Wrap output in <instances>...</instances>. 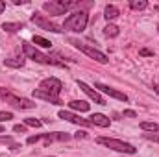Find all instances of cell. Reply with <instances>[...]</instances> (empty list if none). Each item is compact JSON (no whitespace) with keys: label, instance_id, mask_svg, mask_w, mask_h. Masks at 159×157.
I'll list each match as a JSON object with an SVG mask.
<instances>
[{"label":"cell","instance_id":"obj_9","mask_svg":"<svg viewBox=\"0 0 159 157\" xmlns=\"http://www.w3.org/2000/svg\"><path fill=\"white\" fill-rule=\"evenodd\" d=\"M94 89H96V91H102L104 94H107V96H111V98H117V100H120V102H128V96H126L124 92H120V91L113 89V87H109V85L94 83Z\"/></svg>","mask_w":159,"mask_h":157},{"label":"cell","instance_id":"obj_31","mask_svg":"<svg viewBox=\"0 0 159 157\" xmlns=\"http://www.w3.org/2000/svg\"><path fill=\"white\" fill-rule=\"evenodd\" d=\"M141 56H152V52L150 50H141Z\"/></svg>","mask_w":159,"mask_h":157},{"label":"cell","instance_id":"obj_29","mask_svg":"<svg viewBox=\"0 0 159 157\" xmlns=\"http://www.w3.org/2000/svg\"><path fill=\"white\" fill-rule=\"evenodd\" d=\"M124 117L135 118V117H137V113H135V111H131V109H126V111H124Z\"/></svg>","mask_w":159,"mask_h":157},{"label":"cell","instance_id":"obj_32","mask_svg":"<svg viewBox=\"0 0 159 157\" xmlns=\"http://www.w3.org/2000/svg\"><path fill=\"white\" fill-rule=\"evenodd\" d=\"M4 9H6V4H4V2H2V0H0V15H2V13H4Z\"/></svg>","mask_w":159,"mask_h":157},{"label":"cell","instance_id":"obj_20","mask_svg":"<svg viewBox=\"0 0 159 157\" xmlns=\"http://www.w3.org/2000/svg\"><path fill=\"white\" fill-rule=\"evenodd\" d=\"M146 6H148L146 0H131V2H129V7L135 9V11H141V9H144Z\"/></svg>","mask_w":159,"mask_h":157},{"label":"cell","instance_id":"obj_7","mask_svg":"<svg viewBox=\"0 0 159 157\" xmlns=\"http://www.w3.org/2000/svg\"><path fill=\"white\" fill-rule=\"evenodd\" d=\"M39 89L41 91H44V92H50V94L57 96V94L61 92V89H63V83H61L57 78H46V79L41 81Z\"/></svg>","mask_w":159,"mask_h":157},{"label":"cell","instance_id":"obj_10","mask_svg":"<svg viewBox=\"0 0 159 157\" xmlns=\"http://www.w3.org/2000/svg\"><path fill=\"white\" fill-rule=\"evenodd\" d=\"M57 117L63 118V120H67V122H72V124L83 126V128L91 126V122H89L87 118H81V117H78V115H74V113H70V111H65V109H61V111L57 113Z\"/></svg>","mask_w":159,"mask_h":157},{"label":"cell","instance_id":"obj_8","mask_svg":"<svg viewBox=\"0 0 159 157\" xmlns=\"http://www.w3.org/2000/svg\"><path fill=\"white\" fill-rule=\"evenodd\" d=\"M32 22L37 24L39 28H43V30H48V32H54V34H59V32H61V28H59L57 24L50 22L44 15H39V13H34V15H32Z\"/></svg>","mask_w":159,"mask_h":157},{"label":"cell","instance_id":"obj_17","mask_svg":"<svg viewBox=\"0 0 159 157\" xmlns=\"http://www.w3.org/2000/svg\"><path fill=\"white\" fill-rule=\"evenodd\" d=\"M4 63H6V67H11V69L24 67V59L22 57H7V59H4Z\"/></svg>","mask_w":159,"mask_h":157},{"label":"cell","instance_id":"obj_16","mask_svg":"<svg viewBox=\"0 0 159 157\" xmlns=\"http://www.w3.org/2000/svg\"><path fill=\"white\" fill-rule=\"evenodd\" d=\"M120 13H119V7H115V6H106V9H104V17L107 19V20H115L117 17H119Z\"/></svg>","mask_w":159,"mask_h":157},{"label":"cell","instance_id":"obj_12","mask_svg":"<svg viewBox=\"0 0 159 157\" xmlns=\"http://www.w3.org/2000/svg\"><path fill=\"white\" fill-rule=\"evenodd\" d=\"M89 122H91L93 126H100V128H109V124H111V120L106 117V115H102V113L91 115V117H89Z\"/></svg>","mask_w":159,"mask_h":157},{"label":"cell","instance_id":"obj_3","mask_svg":"<svg viewBox=\"0 0 159 157\" xmlns=\"http://www.w3.org/2000/svg\"><path fill=\"white\" fill-rule=\"evenodd\" d=\"M22 52H24L26 57H30V59H34V61H37V63H43V65H59L56 59H52L50 56L39 52V50H37L34 44H30V43H22Z\"/></svg>","mask_w":159,"mask_h":157},{"label":"cell","instance_id":"obj_28","mask_svg":"<svg viewBox=\"0 0 159 157\" xmlns=\"http://www.w3.org/2000/svg\"><path fill=\"white\" fill-rule=\"evenodd\" d=\"M0 144H11V146H15V142L9 137H0Z\"/></svg>","mask_w":159,"mask_h":157},{"label":"cell","instance_id":"obj_13","mask_svg":"<svg viewBox=\"0 0 159 157\" xmlns=\"http://www.w3.org/2000/svg\"><path fill=\"white\" fill-rule=\"evenodd\" d=\"M34 96L35 98H41V100H46V102H50V104H61V100H59V96H54V94H50V92H44V91H41V89H35L34 91Z\"/></svg>","mask_w":159,"mask_h":157},{"label":"cell","instance_id":"obj_11","mask_svg":"<svg viewBox=\"0 0 159 157\" xmlns=\"http://www.w3.org/2000/svg\"><path fill=\"white\" fill-rule=\"evenodd\" d=\"M78 87L85 92V94H87V96H89V98H91V100H94V102H96V104H100V105H106V100L98 94V91H96V89L89 87L85 81H80V79H78Z\"/></svg>","mask_w":159,"mask_h":157},{"label":"cell","instance_id":"obj_33","mask_svg":"<svg viewBox=\"0 0 159 157\" xmlns=\"http://www.w3.org/2000/svg\"><path fill=\"white\" fill-rule=\"evenodd\" d=\"M0 133H4V126L2 124H0Z\"/></svg>","mask_w":159,"mask_h":157},{"label":"cell","instance_id":"obj_23","mask_svg":"<svg viewBox=\"0 0 159 157\" xmlns=\"http://www.w3.org/2000/svg\"><path fill=\"white\" fill-rule=\"evenodd\" d=\"M24 126H32V128H41L43 122L37 118H24Z\"/></svg>","mask_w":159,"mask_h":157},{"label":"cell","instance_id":"obj_14","mask_svg":"<svg viewBox=\"0 0 159 157\" xmlns=\"http://www.w3.org/2000/svg\"><path fill=\"white\" fill-rule=\"evenodd\" d=\"M43 139H44L46 142H52V141H69L70 135L61 133V131H56V133H46V135H43Z\"/></svg>","mask_w":159,"mask_h":157},{"label":"cell","instance_id":"obj_19","mask_svg":"<svg viewBox=\"0 0 159 157\" xmlns=\"http://www.w3.org/2000/svg\"><path fill=\"white\" fill-rule=\"evenodd\" d=\"M141 129L150 131V133H159V124H156V122H141Z\"/></svg>","mask_w":159,"mask_h":157},{"label":"cell","instance_id":"obj_27","mask_svg":"<svg viewBox=\"0 0 159 157\" xmlns=\"http://www.w3.org/2000/svg\"><path fill=\"white\" fill-rule=\"evenodd\" d=\"M13 131H17V133H26V126H22V124H17V126L13 128Z\"/></svg>","mask_w":159,"mask_h":157},{"label":"cell","instance_id":"obj_1","mask_svg":"<svg viewBox=\"0 0 159 157\" xmlns=\"http://www.w3.org/2000/svg\"><path fill=\"white\" fill-rule=\"evenodd\" d=\"M87 22H89L87 11H74L72 15H69V17L65 19L63 28H67V30H70V32H76V34H81V32L87 28Z\"/></svg>","mask_w":159,"mask_h":157},{"label":"cell","instance_id":"obj_22","mask_svg":"<svg viewBox=\"0 0 159 157\" xmlns=\"http://www.w3.org/2000/svg\"><path fill=\"white\" fill-rule=\"evenodd\" d=\"M34 44H39L43 48H50L52 46V43L48 39H44V37H41V35H34Z\"/></svg>","mask_w":159,"mask_h":157},{"label":"cell","instance_id":"obj_26","mask_svg":"<svg viewBox=\"0 0 159 157\" xmlns=\"http://www.w3.org/2000/svg\"><path fill=\"white\" fill-rule=\"evenodd\" d=\"M43 139V135H32V137H28V144H34V142H37V141H41Z\"/></svg>","mask_w":159,"mask_h":157},{"label":"cell","instance_id":"obj_15","mask_svg":"<svg viewBox=\"0 0 159 157\" xmlns=\"http://www.w3.org/2000/svg\"><path fill=\"white\" fill-rule=\"evenodd\" d=\"M69 107L74 109V111H80V113H85V111H89L91 105L85 100H72V102H69Z\"/></svg>","mask_w":159,"mask_h":157},{"label":"cell","instance_id":"obj_5","mask_svg":"<svg viewBox=\"0 0 159 157\" xmlns=\"http://www.w3.org/2000/svg\"><path fill=\"white\" fill-rule=\"evenodd\" d=\"M74 6H78L76 0H69V2H65V0H52V2H44L43 9L48 11L50 15H63L67 9H70Z\"/></svg>","mask_w":159,"mask_h":157},{"label":"cell","instance_id":"obj_21","mask_svg":"<svg viewBox=\"0 0 159 157\" xmlns=\"http://www.w3.org/2000/svg\"><path fill=\"white\" fill-rule=\"evenodd\" d=\"M104 34H106L107 37H117V35H119V28H117L115 24H107V26L104 28Z\"/></svg>","mask_w":159,"mask_h":157},{"label":"cell","instance_id":"obj_25","mask_svg":"<svg viewBox=\"0 0 159 157\" xmlns=\"http://www.w3.org/2000/svg\"><path fill=\"white\" fill-rule=\"evenodd\" d=\"M144 139L154 141V142H159V133H144Z\"/></svg>","mask_w":159,"mask_h":157},{"label":"cell","instance_id":"obj_4","mask_svg":"<svg viewBox=\"0 0 159 157\" xmlns=\"http://www.w3.org/2000/svg\"><path fill=\"white\" fill-rule=\"evenodd\" d=\"M0 98H2V100H6L11 107H17V109H34V107H35V104H34L32 100H26V98L15 96V94H11V92L4 91L2 87H0Z\"/></svg>","mask_w":159,"mask_h":157},{"label":"cell","instance_id":"obj_6","mask_svg":"<svg viewBox=\"0 0 159 157\" xmlns=\"http://www.w3.org/2000/svg\"><path fill=\"white\" fill-rule=\"evenodd\" d=\"M72 44L81 50L83 54H87L91 59H94V61H98V63H107V56L104 54V52H100V50H96V48H93V46H89V44H83V43H80V41H72Z\"/></svg>","mask_w":159,"mask_h":157},{"label":"cell","instance_id":"obj_30","mask_svg":"<svg viewBox=\"0 0 159 157\" xmlns=\"http://www.w3.org/2000/svg\"><path fill=\"white\" fill-rule=\"evenodd\" d=\"M74 137H76V139H80V137H81V139H83V137H87V133H85V131H78V133H76V135H74Z\"/></svg>","mask_w":159,"mask_h":157},{"label":"cell","instance_id":"obj_34","mask_svg":"<svg viewBox=\"0 0 159 157\" xmlns=\"http://www.w3.org/2000/svg\"><path fill=\"white\" fill-rule=\"evenodd\" d=\"M156 91H157V92H159V85H156Z\"/></svg>","mask_w":159,"mask_h":157},{"label":"cell","instance_id":"obj_24","mask_svg":"<svg viewBox=\"0 0 159 157\" xmlns=\"http://www.w3.org/2000/svg\"><path fill=\"white\" fill-rule=\"evenodd\" d=\"M11 118H13V113H9V111H2L0 113V122H7Z\"/></svg>","mask_w":159,"mask_h":157},{"label":"cell","instance_id":"obj_18","mask_svg":"<svg viewBox=\"0 0 159 157\" xmlns=\"http://www.w3.org/2000/svg\"><path fill=\"white\" fill-rule=\"evenodd\" d=\"M2 30L4 32H9V34H15V32L22 30V24L20 22H4L2 24Z\"/></svg>","mask_w":159,"mask_h":157},{"label":"cell","instance_id":"obj_2","mask_svg":"<svg viewBox=\"0 0 159 157\" xmlns=\"http://www.w3.org/2000/svg\"><path fill=\"white\" fill-rule=\"evenodd\" d=\"M96 142L98 144H104V146H107L109 150H115V152H120V154H135L137 152V148L135 146H131L129 142H124V141H119V139H109V137H98L96 139Z\"/></svg>","mask_w":159,"mask_h":157}]
</instances>
